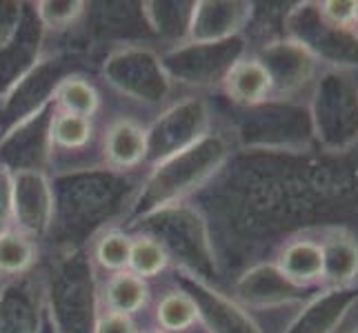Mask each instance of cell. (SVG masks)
Listing matches in <instances>:
<instances>
[{
	"mask_svg": "<svg viewBox=\"0 0 358 333\" xmlns=\"http://www.w3.org/2000/svg\"><path fill=\"white\" fill-rule=\"evenodd\" d=\"M314 129L327 151H348L358 142V82L352 69L331 67L314 94Z\"/></svg>",
	"mask_w": 358,
	"mask_h": 333,
	"instance_id": "1",
	"label": "cell"
},
{
	"mask_svg": "<svg viewBox=\"0 0 358 333\" xmlns=\"http://www.w3.org/2000/svg\"><path fill=\"white\" fill-rule=\"evenodd\" d=\"M323 251V285L350 289L358 282V238L345 227H329L320 233Z\"/></svg>",
	"mask_w": 358,
	"mask_h": 333,
	"instance_id": "2",
	"label": "cell"
},
{
	"mask_svg": "<svg viewBox=\"0 0 358 333\" xmlns=\"http://www.w3.org/2000/svg\"><path fill=\"white\" fill-rule=\"evenodd\" d=\"M278 274L296 287H310L323 282V251L318 238L289 240L278 256Z\"/></svg>",
	"mask_w": 358,
	"mask_h": 333,
	"instance_id": "3",
	"label": "cell"
},
{
	"mask_svg": "<svg viewBox=\"0 0 358 333\" xmlns=\"http://www.w3.org/2000/svg\"><path fill=\"white\" fill-rule=\"evenodd\" d=\"M225 91L234 103L254 107L265 103L274 91V80H271L263 60L250 58L234 63L225 73Z\"/></svg>",
	"mask_w": 358,
	"mask_h": 333,
	"instance_id": "4",
	"label": "cell"
},
{
	"mask_svg": "<svg viewBox=\"0 0 358 333\" xmlns=\"http://www.w3.org/2000/svg\"><path fill=\"white\" fill-rule=\"evenodd\" d=\"M105 154L116 167L138 165L147 154V133L131 120H118L105 135Z\"/></svg>",
	"mask_w": 358,
	"mask_h": 333,
	"instance_id": "5",
	"label": "cell"
},
{
	"mask_svg": "<svg viewBox=\"0 0 358 333\" xmlns=\"http://www.w3.org/2000/svg\"><path fill=\"white\" fill-rule=\"evenodd\" d=\"M105 298L112 311L131 318L150 302V287H147L143 278L131 274V271H118L107 282Z\"/></svg>",
	"mask_w": 358,
	"mask_h": 333,
	"instance_id": "6",
	"label": "cell"
},
{
	"mask_svg": "<svg viewBox=\"0 0 358 333\" xmlns=\"http://www.w3.org/2000/svg\"><path fill=\"white\" fill-rule=\"evenodd\" d=\"M156 318H158L160 329L167 333L187 331L196 323V318H199V306H196V302L187 293L169 291L165 298L158 302Z\"/></svg>",
	"mask_w": 358,
	"mask_h": 333,
	"instance_id": "7",
	"label": "cell"
},
{
	"mask_svg": "<svg viewBox=\"0 0 358 333\" xmlns=\"http://www.w3.org/2000/svg\"><path fill=\"white\" fill-rule=\"evenodd\" d=\"M167 251L156 238L141 236L131 240V253H129V271L138 278H154L167 267Z\"/></svg>",
	"mask_w": 358,
	"mask_h": 333,
	"instance_id": "8",
	"label": "cell"
},
{
	"mask_svg": "<svg viewBox=\"0 0 358 333\" xmlns=\"http://www.w3.org/2000/svg\"><path fill=\"white\" fill-rule=\"evenodd\" d=\"M58 103H60V107L65 109V114L92 118L98 111L101 98H98L96 89L92 87L87 80H83V78H67L58 87Z\"/></svg>",
	"mask_w": 358,
	"mask_h": 333,
	"instance_id": "9",
	"label": "cell"
},
{
	"mask_svg": "<svg viewBox=\"0 0 358 333\" xmlns=\"http://www.w3.org/2000/svg\"><path fill=\"white\" fill-rule=\"evenodd\" d=\"M36 258L34 242L20 231L0 233V274H20Z\"/></svg>",
	"mask_w": 358,
	"mask_h": 333,
	"instance_id": "10",
	"label": "cell"
},
{
	"mask_svg": "<svg viewBox=\"0 0 358 333\" xmlns=\"http://www.w3.org/2000/svg\"><path fill=\"white\" fill-rule=\"evenodd\" d=\"M92 120L83 118V116H73V114H60L54 120L52 127V138L56 145L65 147V149H78V147H85L92 138Z\"/></svg>",
	"mask_w": 358,
	"mask_h": 333,
	"instance_id": "11",
	"label": "cell"
},
{
	"mask_svg": "<svg viewBox=\"0 0 358 333\" xmlns=\"http://www.w3.org/2000/svg\"><path fill=\"white\" fill-rule=\"evenodd\" d=\"M131 240L122 233H107L96 246V260L109 271H125L129 267Z\"/></svg>",
	"mask_w": 358,
	"mask_h": 333,
	"instance_id": "12",
	"label": "cell"
},
{
	"mask_svg": "<svg viewBox=\"0 0 358 333\" xmlns=\"http://www.w3.org/2000/svg\"><path fill=\"white\" fill-rule=\"evenodd\" d=\"M318 16L327 24L336 29H356V9L358 3H348V0H329V3L316 5Z\"/></svg>",
	"mask_w": 358,
	"mask_h": 333,
	"instance_id": "13",
	"label": "cell"
},
{
	"mask_svg": "<svg viewBox=\"0 0 358 333\" xmlns=\"http://www.w3.org/2000/svg\"><path fill=\"white\" fill-rule=\"evenodd\" d=\"M94 333H138L136 325L129 316H122L116 311H107L101 320L96 323Z\"/></svg>",
	"mask_w": 358,
	"mask_h": 333,
	"instance_id": "14",
	"label": "cell"
},
{
	"mask_svg": "<svg viewBox=\"0 0 358 333\" xmlns=\"http://www.w3.org/2000/svg\"><path fill=\"white\" fill-rule=\"evenodd\" d=\"M43 16L49 20V24H60V22H69L73 16L80 11V5L76 3H47L43 5Z\"/></svg>",
	"mask_w": 358,
	"mask_h": 333,
	"instance_id": "15",
	"label": "cell"
},
{
	"mask_svg": "<svg viewBox=\"0 0 358 333\" xmlns=\"http://www.w3.org/2000/svg\"><path fill=\"white\" fill-rule=\"evenodd\" d=\"M343 333H358V316H352V325L348 327V331H343Z\"/></svg>",
	"mask_w": 358,
	"mask_h": 333,
	"instance_id": "16",
	"label": "cell"
},
{
	"mask_svg": "<svg viewBox=\"0 0 358 333\" xmlns=\"http://www.w3.org/2000/svg\"><path fill=\"white\" fill-rule=\"evenodd\" d=\"M143 333H167V331H163V329H150V331H143Z\"/></svg>",
	"mask_w": 358,
	"mask_h": 333,
	"instance_id": "17",
	"label": "cell"
},
{
	"mask_svg": "<svg viewBox=\"0 0 358 333\" xmlns=\"http://www.w3.org/2000/svg\"><path fill=\"white\" fill-rule=\"evenodd\" d=\"M356 27H358V9H356Z\"/></svg>",
	"mask_w": 358,
	"mask_h": 333,
	"instance_id": "18",
	"label": "cell"
}]
</instances>
